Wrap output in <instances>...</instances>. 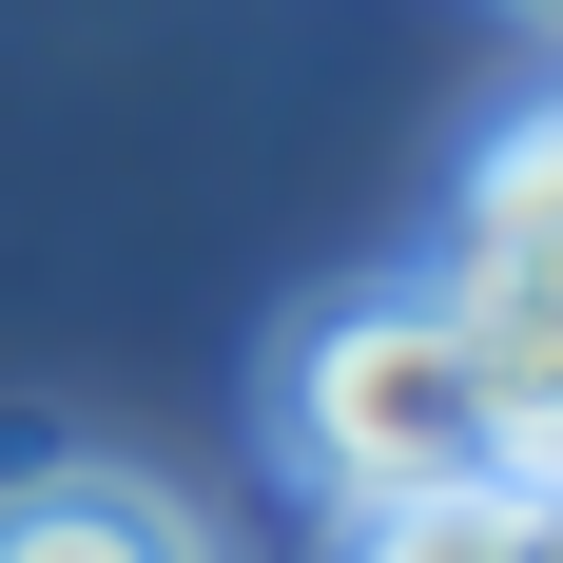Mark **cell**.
<instances>
[{"label":"cell","mask_w":563,"mask_h":563,"mask_svg":"<svg viewBox=\"0 0 563 563\" xmlns=\"http://www.w3.org/2000/svg\"><path fill=\"white\" fill-rule=\"evenodd\" d=\"M253 428H273V466L311 486L331 525L369 506H428V486H506V408H486V369H466V331L428 311V291H331L311 331L273 350V389H253Z\"/></svg>","instance_id":"6da1fadb"},{"label":"cell","mask_w":563,"mask_h":563,"mask_svg":"<svg viewBox=\"0 0 563 563\" xmlns=\"http://www.w3.org/2000/svg\"><path fill=\"white\" fill-rule=\"evenodd\" d=\"M408 291L466 331V369L506 408V486H563V78L525 117H486V156H466Z\"/></svg>","instance_id":"7a4b0ae2"},{"label":"cell","mask_w":563,"mask_h":563,"mask_svg":"<svg viewBox=\"0 0 563 563\" xmlns=\"http://www.w3.org/2000/svg\"><path fill=\"white\" fill-rule=\"evenodd\" d=\"M0 563H214V525L156 466H0Z\"/></svg>","instance_id":"3957f363"},{"label":"cell","mask_w":563,"mask_h":563,"mask_svg":"<svg viewBox=\"0 0 563 563\" xmlns=\"http://www.w3.org/2000/svg\"><path fill=\"white\" fill-rule=\"evenodd\" d=\"M350 563H563V486H428V506H369Z\"/></svg>","instance_id":"277c9868"},{"label":"cell","mask_w":563,"mask_h":563,"mask_svg":"<svg viewBox=\"0 0 563 563\" xmlns=\"http://www.w3.org/2000/svg\"><path fill=\"white\" fill-rule=\"evenodd\" d=\"M525 20H563V0H525Z\"/></svg>","instance_id":"5b68a950"}]
</instances>
